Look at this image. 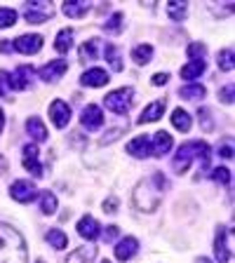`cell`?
<instances>
[{"mask_svg":"<svg viewBox=\"0 0 235 263\" xmlns=\"http://www.w3.org/2000/svg\"><path fill=\"white\" fill-rule=\"evenodd\" d=\"M26 256L24 237L12 226L0 223V263H26Z\"/></svg>","mask_w":235,"mask_h":263,"instance_id":"1","label":"cell"},{"mask_svg":"<svg viewBox=\"0 0 235 263\" xmlns=\"http://www.w3.org/2000/svg\"><path fill=\"white\" fill-rule=\"evenodd\" d=\"M167 186V179L162 174H155L153 179L139 181V186L134 188V204L141 212H153L160 204V197H162V191Z\"/></svg>","mask_w":235,"mask_h":263,"instance_id":"2","label":"cell"},{"mask_svg":"<svg viewBox=\"0 0 235 263\" xmlns=\"http://www.w3.org/2000/svg\"><path fill=\"white\" fill-rule=\"evenodd\" d=\"M193 160H200L203 167H207V162H209V143H205V141L181 143L179 153L174 155V162H172V170H174L176 174H184V172H188V167H191Z\"/></svg>","mask_w":235,"mask_h":263,"instance_id":"3","label":"cell"},{"mask_svg":"<svg viewBox=\"0 0 235 263\" xmlns=\"http://www.w3.org/2000/svg\"><path fill=\"white\" fill-rule=\"evenodd\" d=\"M52 14H55V7L49 5V3H38V0H33V3H26V5H24V16H26L28 24H45Z\"/></svg>","mask_w":235,"mask_h":263,"instance_id":"4","label":"cell"},{"mask_svg":"<svg viewBox=\"0 0 235 263\" xmlns=\"http://www.w3.org/2000/svg\"><path fill=\"white\" fill-rule=\"evenodd\" d=\"M104 104L109 106V110H113V113L125 115L127 108H130V104H132V89L120 87V89H115V92L106 94Z\"/></svg>","mask_w":235,"mask_h":263,"instance_id":"5","label":"cell"},{"mask_svg":"<svg viewBox=\"0 0 235 263\" xmlns=\"http://www.w3.org/2000/svg\"><path fill=\"white\" fill-rule=\"evenodd\" d=\"M12 49H16V52H22V54H33V52H38L40 47H43V35H19V38L14 40V43L10 45Z\"/></svg>","mask_w":235,"mask_h":263,"instance_id":"6","label":"cell"},{"mask_svg":"<svg viewBox=\"0 0 235 263\" xmlns=\"http://www.w3.org/2000/svg\"><path fill=\"white\" fill-rule=\"evenodd\" d=\"M10 195L14 197L16 202H31L33 197H35V186H33V181H14L10 186Z\"/></svg>","mask_w":235,"mask_h":263,"instance_id":"7","label":"cell"},{"mask_svg":"<svg viewBox=\"0 0 235 263\" xmlns=\"http://www.w3.org/2000/svg\"><path fill=\"white\" fill-rule=\"evenodd\" d=\"M49 118H52V122H55L59 129L61 127H66L68 125V120H71V108H68V104L61 101V99L52 101V104H49Z\"/></svg>","mask_w":235,"mask_h":263,"instance_id":"8","label":"cell"},{"mask_svg":"<svg viewBox=\"0 0 235 263\" xmlns=\"http://www.w3.org/2000/svg\"><path fill=\"white\" fill-rule=\"evenodd\" d=\"M66 68H68V61L66 59H55V61H49V64H45L43 68H40L38 76L43 78L45 82H52V80H59V78L66 73Z\"/></svg>","mask_w":235,"mask_h":263,"instance_id":"9","label":"cell"},{"mask_svg":"<svg viewBox=\"0 0 235 263\" xmlns=\"http://www.w3.org/2000/svg\"><path fill=\"white\" fill-rule=\"evenodd\" d=\"M80 122H82V127L85 129H99V127L104 125V113H101V108L99 106H94V104H89L87 108L82 110V115H80Z\"/></svg>","mask_w":235,"mask_h":263,"instance_id":"10","label":"cell"},{"mask_svg":"<svg viewBox=\"0 0 235 263\" xmlns=\"http://www.w3.org/2000/svg\"><path fill=\"white\" fill-rule=\"evenodd\" d=\"M24 170L31 172L33 176H43V167L38 162V146L35 143H26L24 146Z\"/></svg>","mask_w":235,"mask_h":263,"instance_id":"11","label":"cell"},{"mask_svg":"<svg viewBox=\"0 0 235 263\" xmlns=\"http://www.w3.org/2000/svg\"><path fill=\"white\" fill-rule=\"evenodd\" d=\"M228 233H233L230 228H219L216 230V245H214V254H216V261L219 263H228L230 261V245L226 242Z\"/></svg>","mask_w":235,"mask_h":263,"instance_id":"12","label":"cell"},{"mask_svg":"<svg viewBox=\"0 0 235 263\" xmlns=\"http://www.w3.org/2000/svg\"><path fill=\"white\" fill-rule=\"evenodd\" d=\"M109 80H111V76L104 68H89V71H85L80 76V82L85 87H104Z\"/></svg>","mask_w":235,"mask_h":263,"instance_id":"13","label":"cell"},{"mask_svg":"<svg viewBox=\"0 0 235 263\" xmlns=\"http://www.w3.org/2000/svg\"><path fill=\"white\" fill-rule=\"evenodd\" d=\"M33 82V66H19L14 76H10V89H26Z\"/></svg>","mask_w":235,"mask_h":263,"instance_id":"14","label":"cell"},{"mask_svg":"<svg viewBox=\"0 0 235 263\" xmlns=\"http://www.w3.org/2000/svg\"><path fill=\"white\" fill-rule=\"evenodd\" d=\"M165 106H167V101L165 99H158V101H153V104H148L146 108H143V113L139 115V125H146V122H155L162 118L165 113Z\"/></svg>","mask_w":235,"mask_h":263,"instance_id":"15","label":"cell"},{"mask_svg":"<svg viewBox=\"0 0 235 263\" xmlns=\"http://www.w3.org/2000/svg\"><path fill=\"white\" fill-rule=\"evenodd\" d=\"M137 249H139V242H137V237H122L118 245H115V258L118 261H130L134 254H137Z\"/></svg>","mask_w":235,"mask_h":263,"instance_id":"16","label":"cell"},{"mask_svg":"<svg viewBox=\"0 0 235 263\" xmlns=\"http://www.w3.org/2000/svg\"><path fill=\"white\" fill-rule=\"evenodd\" d=\"M78 233H80L82 237L87 242H94L99 237V223L94 216H89V214H85L80 221H78Z\"/></svg>","mask_w":235,"mask_h":263,"instance_id":"17","label":"cell"},{"mask_svg":"<svg viewBox=\"0 0 235 263\" xmlns=\"http://www.w3.org/2000/svg\"><path fill=\"white\" fill-rule=\"evenodd\" d=\"M127 153L134 155V158H148V155L153 153V151H151V141H148L146 137L132 139L130 146H127Z\"/></svg>","mask_w":235,"mask_h":263,"instance_id":"18","label":"cell"},{"mask_svg":"<svg viewBox=\"0 0 235 263\" xmlns=\"http://www.w3.org/2000/svg\"><path fill=\"white\" fill-rule=\"evenodd\" d=\"M97 256V247L94 245H85L76 252H71V256L66 258V263H92V258Z\"/></svg>","mask_w":235,"mask_h":263,"instance_id":"19","label":"cell"},{"mask_svg":"<svg viewBox=\"0 0 235 263\" xmlns=\"http://www.w3.org/2000/svg\"><path fill=\"white\" fill-rule=\"evenodd\" d=\"M172 148V137L167 134V132H158L153 139V146H151V151H153V155H158V158H162V155L170 153Z\"/></svg>","mask_w":235,"mask_h":263,"instance_id":"20","label":"cell"},{"mask_svg":"<svg viewBox=\"0 0 235 263\" xmlns=\"http://www.w3.org/2000/svg\"><path fill=\"white\" fill-rule=\"evenodd\" d=\"M26 132L31 134L33 141H45V139H47V129H45V125L40 122V118H35V115L26 120Z\"/></svg>","mask_w":235,"mask_h":263,"instance_id":"21","label":"cell"},{"mask_svg":"<svg viewBox=\"0 0 235 263\" xmlns=\"http://www.w3.org/2000/svg\"><path fill=\"white\" fill-rule=\"evenodd\" d=\"M172 125H174L179 132H188L191 129V125H193L191 113H186L184 108H176L174 113H172Z\"/></svg>","mask_w":235,"mask_h":263,"instance_id":"22","label":"cell"},{"mask_svg":"<svg viewBox=\"0 0 235 263\" xmlns=\"http://www.w3.org/2000/svg\"><path fill=\"white\" fill-rule=\"evenodd\" d=\"M132 59H134V64H139V66H143V64H148V61L153 59V47L151 45H139V47H134L132 49Z\"/></svg>","mask_w":235,"mask_h":263,"instance_id":"23","label":"cell"},{"mask_svg":"<svg viewBox=\"0 0 235 263\" xmlns=\"http://www.w3.org/2000/svg\"><path fill=\"white\" fill-rule=\"evenodd\" d=\"M71 43H73V31L71 28H61L59 35H57V43H55L57 52H59V54H66V52L71 49Z\"/></svg>","mask_w":235,"mask_h":263,"instance_id":"24","label":"cell"},{"mask_svg":"<svg viewBox=\"0 0 235 263\" xmlns=\"http://www.w3.org/2000/svg\"><path fill=\"white\" fill-rule=\"evenodd\" d=\"M203 73H205V61H191V64H186L181 68V78L184 80H195Z\"/></svg>","mask_w":235,"mask_h":263,"instance_id":"25","label":"cell"},{"mask_svg":"<svg viewBox=\"0 0 235 263\" xmlns=\"http://www.w3.org/2000/svg\"><path fill=\"white\" fill-rule=\"evenodd\" d=\"M64 12L71 19H80V16H85V12H89V3H64Z\"/></svg>","mask_w":235,"mask_h":263,"instance_id":"26","label":"cell"},{"mask_svg":"<svg viewBox=\"0 0 235 263\" xmlns=\"http://www.w3.org/2000/svg\"><path fill=\"white\" fill-rule=\"evenodd\" d=\"M47 242L55 249H66V245H68V237H66V233H61V230H47Z\"/></svg>","mask_w":235,"mask_h":263,"instance_id":"27","label":"cell"},{"mask_svg":"<svg viewBox=\"0 0 235 263\" xmlns=\"http://www.w3.org/2000/svg\"><path fill=\"white\" fill-rule=\"evenodd\" d=\"M179 97L181 99H200V97H205V87L203 85H188V87H181Z\"/></svg>","mask_w":235,"mask_h":263,"instance_id":"28","label":"cell"},{"mask_svg":"<svg viewBox=\"0 0 235 263\" xmlns=\"http://www.w3.org/2000/svg\"><path fill=\"white\" fill-rule=\"evenodd\" d=\"M40 209H43V214H55L57 212V197L52 195V193H43V197H40Z\"/></svg>","mask_w":235,"mask_h":263,"instance_id":"29","label":"cell"},{"mask_svg":"<svg viewBox=\"0 0 235 263\" xmlns=\"http://www.w3.org/2000/svg\"><path fill=\"white\" fill-rule=\"evenodd\" d=\"M205 52H207V47L203 43H193L186 49V54L191 57V61H205Z\"/></svg>","mask_w":235,"mask_h":263,"instance_id":"30","label":"cell"},{"mask_svg":"<svg viewBox=\"0 0 235 263\" xmlns=\"http://www.w3.org/2000/svg\"><path fill=\"white\" fill-rule=\"evenodd\" d=\"M16 24V12L10 10V7H0V28L14 26Z\"/></svg>","mask_w":235,"mask_h":263,"instance_id":"31","label":"cell"},{"mask_svg":"<svg viewBox=\"0 0 235 263\" xmlns=\"http://www.w3.org/2000/svg\"><path fill=\"white\" fill-rule=\"evenodd\" d=\"M167 12H170V19L181 22L186 14V3H167Z\"/></svg>","mask_w":235,"mask_h":263,"instance_id":"32","label":"cell"},{"mask_svg":"<svg viewBox=\"0 0 235 263\" xmlns=\"http://www.w3.org/2000/svg\"><path fill=\"white\" fill-rule=\"evenodd\" d=\"M106 61H111V66H113V71H120L122 68V61L118 59V49L113 47V45H106Z\"/></svg>","mask_w":235,"mask_h":263,"instance_id":"33","label":"cell"},{"mask_svg":"<svg viewBox=\"0 0 235 263\" xmlns=\"http://www.w3.org/2000/svg\"><path fill=\"white\" fill-rule=\"evenodd\" d=\"M219 68L221 71H233V49L219 52Z\"/></svg>","mask_w":235,"mask_h":263,"instance_id":"34","label":"cell"},{"mask_svg":"<svg viewBox=\"0 0 235 263\" xmlns=\"http://www.w3.org/2000/svg\"><path fill=\"white\" fill-rule=\"evenodd\" d=\"M80 59H97V40H92V43H85L80 47Z\"/></svg>","mask_w":235,"mask_h":263,"instance_id":"35","label":"cell"},{"mask_svg":"<svg viewBox=\"0 0 235 263\" xmlns=\"http://www.w3.org/2000/svg\"><path fill=\"white\" fill-rule=\"evenodd\" d=\"M212 176H214V181H216V183H224V186H228V183H230V170H228V167H216Z\"/></svg>","mask_w":235,"mask_h":263,"instance_id":"36","label":"cell"},{"mask_svg":"<svg viewBox=\"0 0 235 263\" xmlns=\"http://www.w3.org/2000/svg\"><path fill=\"white\" fill-rule=\"evenodd\" d=\"M120 26H122V14H120V12H115L109 22H106V31H109V33H118V31H120Z\"/></svg>","mask_w":235,"mask_h":263,"instance_id":"37","label":"cell"},{"mask_svg":"<svg viewBox=\"0 0 235 263\" xmlns=\"http://www.w3.org/2000/svg\"><path fill=\"white\" fill-rule=\"evenodd\" d=\"M7 89H10V73L0 71V97H5Z\"/></svg>","mask_w":235,"mask_h":263,"instance_id":"38","label":"cell"},{"mask_svg":"<svg viewBox=\"0 0 235 263\" xmlns=\"http://www.w3.org/2000/svg\"><path fill=\"white\" fill-rule=\"evenodd\" d=\"M219 101H224V104H233V87H224L219 92Z\"/></svg>","mask_w":235,"mask_h":263,"instance_id":"39","label":"cell"},{"mask_svg":"<svg viewBox=\"0 0 235 263\" xmlns=\"http://www.w3.org/2000/svg\"><path fill=\"white\" fill-rule=\"evenodd\" d=\"M104 212L106 214H115V212H118V200H115V197H109V200L104 202Z\"/></svg>","mask_w":235,"mask_h":263,"instance_id":"40","label":"cell"},{"mask_svg":"<svg viewBox=\"0 0 235 263\" xmlns=\"http://www.w3.org/2000/svg\"><path fill=\"white\" fill-rule=\"evenodd\" d=\"M104 237H106V242H113L115 237H118V226H111V228H106L104 230Z\"/></svg>","mask_w":235,"mask_h":263,"instance_id":"41","label":"cell"},{"mask_svg":"<svg viewBox=\"0 0 235 263\" xmlns=\"http://www.w3.org/2000/svg\"><path fill=\"white\" fill-rule=\"evenodd\" d=\"M167 80H170L167 73H155L153 76V85H167Z\"/></svg>","mask_w":235,"mask_h":263,"instance_id":"42","label":"cell"},{"mask_svg":"<svg viewBox=\"0 0 235 263\" xmlns=\"http://www.w3.org/2000/svg\"><path fill=\"white\" fill-rule=\"evenodd\" d=\"M219 155H224V158H233V148H230V146L219 148Z\"/></svg>","mask_w":235,"mask_h":263,"instance_id":"43","label":"cell"},{"mask_svg":"<svg viewBox=\"0 0 235 263\" xmlns=\"http://www.w3.org/2000/svg\"><path fill=\"white\" fill-rule=\"evenodd\" d=\"M3 127H5V113L0 110V132H3Z\"/></svg>","mask_w":235,"mask_h":263,"instance_id":"44","label":"cell"},{"mask_svg":"<svg viewBox=\"0 0 235 263\" xmlns=\"http://www.w3.org/2000/svg\"><path fill=\"white\" fill-rule=\"evenodd\" d=\"M197 263H212L209 258H197Z\"/></svg>","mask_w":235,"mask_h":263,"instance_id":"45","label":"cell"},{"mask_svg":"<svg viewBox=\"0 0 235 263\" xmlns=\"http://www.w3.org/2000/svg\"><path fill=\"white\" fill-rule=\"evenodd\" d=\"M35 263H45V261H35Z\"/></svg>","mask_w":235,"mask_h":263,"instance_id":"46","label":"cell"},{"mask_svg":"<svg viewBox=\"0 0 235 263\" xmlns=\"http://www.w3.org/2000/svg\"><path fill=\"white\" fill-rule=\"evenodd\" d=\"M101 263H111V261H101Z\"/></svg>","mask_w":235,"mask_h":263,"instance_id":"47","label":"cell"}]
</instances>
